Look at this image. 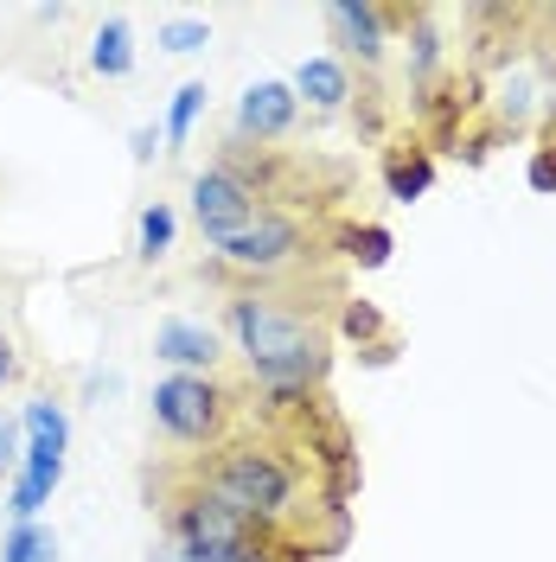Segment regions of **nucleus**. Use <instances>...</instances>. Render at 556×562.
<instances>
[{
    "mask_svg": "<svg viewBox=\"0 0 556 562\" xmlns=\"http://www.w3.org/2000/svg\"><path fill=\"white\" fill-rule=\"evenodd\" d=\"M231 339L244 351L256 390H320L333 371V333L308 307H288L281 294L263 288L231 294Z\"/></svg>",
    "mask_w": 556,
    "mask_h": 562,
    "instance_id": "f257e3e1",
    "label": "nucleus"
},
{
    "mask_svg": "<svg viewBox=\"0 0 556 562\" xmlns=\"http://www.w3.org/2000/svg\"><path fill=\"white\" fill-rule=\"evenodd\" d=\"M192 473L269 537L281 525H294V512H301V467L288 460L281 441H218Z\"/></svg>",
    "mask_w": 556,
    "mask_h": 562,
    "instance_id": "f03ea898",
    "label": "nucleus"
},
{
    "mask_svg": "<svg viewBox=\"0 0 556 562\" xmlns=\"http://www.w3.org/2000/svg\"><path fill=\"white\" fill-rule=\"evenodd\" d=\"M147 409H154V428L167 441H179V448H218L224 428H231V390L218 384V378L167 371L154 384V396H147Z\"/></svg>",
    "mask_w": 556,
    "mask_h": 562,
    "instance_id": "7ed1b4c3",
    "label": "nucleus"
},
{
    "mask_svg": "<svg viewBox=\"0 0 556 562\" xmlns=\"http://www.w3.org/2000/svg\"><path fill=\"white\" fill-rule=\"evenodd\" d=\"M218 249V269H231V276H249L256 288L263 281H281L294 276L301 262L313 256V231L301 224V217H288V211H263L249 231H237V237H224Z\"/></svg>",
    "mask_w": 556,
    "mask_h": 562,
    "instance_id": "20e7f679",
    "label": "nucleus"
},
{
    "mask_svg": "<svg viewBox=\"0 0 556 562\" xmlns=\"http://www.w3.org/2000/svg\"><path fill=\"white\" fill-rule=\"evenodd\" d=\"M263 211H269V205H263V192H256L244 173H231L224 160L192 179V224L205 231V244H224V237L249 231Z\"/></svg>",
    "mask_w": 556,
    "mask_h": 562,
    "instance_id": "39448f33",
    "label": "nucleus"
},
{
    "mask_svg": "<svg viewBox=\"0 0 556 562\" xmlns=\"http://www.w3.org/2000/svg\"><path fill=\"white\" fill-rule=\"evenodd\" d=\"M294 122H301V97L281 77H256L237 103V140H281Z\"/></svg>",
    "mask_w": 556,
    "mask_h": 562,
    "instance_id": "423d86ee",
    "label": "nucleus"
},
{
    "mask_svg": "<svg viewBox=\"0 0 556 562\" xmlns=\"http://www.w3.org/2000/svg\"><path fill=\"white\" fill-rule=\"evenodd\" d=\"M154 358L186 371V378H211L218 358H224V339L211 333L205 319H160L154 326Z\"/></svg>",
    "mask_w": 556,
    "mask_h": 562,
    "instance_id": "0eeeda50",
    "label": "nucleus"
},
{
    "mask_svg": "<svg viewBox=\"0 0 556 562\" xmlns=\"http://www.w3.org/2000/svg\"><path fill=\"white\" fill-rule=\"evenodd\" d=\"M326 26H333V45L358 58V65H378L383 45H390V13L371 7V0H326Z\"/></svg>",
    "mask_w": 556,
    "mask_h": 562,
    "instance_id": "6e6552de",
    "label": "nucleus"
},
{
    "mask_svg": "<svg viewBox=\"0 0 556 562\" xmlns=\"http://www.w3.org/2000/svg\"><path fill=\"white\" fill-rule=\"evenodd\" d=\"M429 186H435V154H429V147H410V140H403V147L383 154V192H390L397 205H416Z\"/></svg>",
    "mask_w": 556,
    "mask_h": 562,
    "instance_id": "1a4fd4ad",
    "label": "nucleus"
},
{
    "mask_svg": "<svg viewBox=\"0 0 556 562\" xmlns=\"http://www.w3.org/2000/svg\"><path fill=\"white\" fill-rule=\"evenodd\" d=\"M294 97L308 109H320V115H333V109H346L352 97V77L340 58H308V65L294 70Z\"/></svg>",
    "mask_w": 556,
    "mask_h": 562,
    "instance_id": "9d476101",
    "label": "nucleus"
},
{
    "mask_svg": "<svg viewBox=\"0 0 556 562\" xmlns=\"http://www.w3.org/2000/svg\"><path fill=\"white\" fill-rule=\"evenodd\" d=\"M90 70L97 77H129L135 70V33H129V20H103L97 38H90Z\"/></svg>",
    "mask_w": 556,
    "mask_h": 562,
    "instance_id": "9b49d317",
    "label": "nucleus"
},
{
    "mask_svg": "<svg viewBox=\"0 0 556 562\" xmlns=\"http://www.w3.org/2000/svg\"><path fill=\"white\" fill-rule=\"evenodd\" d=\"M20 435H26V441H45V448H58V454H65V448H70V416H65V403L33 396V403L20 409Z\"/></svg>",
    "mask_w": 556,
    "mask_h": 562,
    "instance_id": "f8f14e48",
    "label": "nucleus"
},
{
    "mask_svg": "<svg viewBox=\"0 0 556 562\" xmlns=\"http://www.w3.org/2000/svg\"><path fill=\"white\" fill-rule=\"evenodd\" d=\"M435 65H442V33H435V13H410V90H429Z\"/></svg>",
    "mask_w": 556,
    "mask_h": 562,
    "instance_id": "ddd939ff",
    "label": "nucleus"
},
{
    "mask_svg": "<svg viewBox=\"0 0 556 562\" xmlns=\"http://www.w3.org/2000/svg\"><path fill=\"white\" fill-rule=\"evenodd\" d=\"M0 562H58V530L52 525H7Z\"/></svg>",
    "mask_w": 556,
    "mask_h": 562,
    "instance_id": "4468645a",
    "label": "nucleus"
},
{
    "mask_svg": "<svg viewBox=\"0 0 556 562\" xmlns=\"http://www.w3.org/2000/svg\"><path fill=\"white\" fill-rule=\"evenodd\" d=\"M174 231H179V217H174V205H154L141 211V231H135V249H141V262H160L167 249H174Z\"/></svg>",
    "mask_w": 556,
    "mask_h": 562,
    "instance_id": "2eb2a0df",
    "label": "nucleus"
},
{
    "mask_svg": "<svg viewBox=\"0 0 556 562\" xmlns=\"http://www.w3.org/2000/svg\"><path fill=\"white\" fill-rule=\"evenodd\" d=\"M205 83H179L174 90V103H167V140L174 147H186L192 140V128H199V115H205Z\"/></svg>",
    "mask_w": 556,
    "mask_h": 562,
    "instance_id": "dca6fc26",
    "label": "nucleus"
},
{
    "mask_svg": "<svg viewBox=\"0 0 556 562\" xmlns=\"http://www.w3.org/2000/svg\"><path fill=\"white\" fill-rule=\"evenodd\" d=\"M390 249H397V237H390L383 224H352V231H346V256L358 262V269H383V262H390Z\"/></svg>",
    "mask_w": 556,
    "mask_h": 562,
    "instance_id": "f3484780",
    "label": "nucleus"
},
{
    "mask_svg": "<svg viewBox=\"0 0 556 562\" xmlns=\"http://www.w3.org/2000/svg\"><path fill=\"white\" fill-rule=\"evenodd\" d=\"M160 45H167V52H179V58H186V52H205L211 26H205V20H167V26H160Z\"/></svg>",
    "mask_w": 556,
    "mask_h": 562,
    "instance_id": "a211bd4d",
    "label": "nucleus"
},
{
    "mask_svg": "<svg viewBox=\"0 0 556 562\" xmlns=\"http://www.w3.org/2000/svg\"><path fill=\"white\" fill-rule=\"evenodd\" d=\"M340 333H346V339H383L378 307H365V301H346V307H340Z\"/></svg>",
    "mask_w": 556,
    "mask_h": 562,
    "instance_id": "6ab92c4d",
    "label": "nucleus"
},
{
    "mask_svg": "<svg viewBox=\"0 0 556 562\" xmlns=\"http://www.w3.org/2000/svg\"><path fill=\"white\" fill-rule=\"evenodd\" d=\"M20 454H26L20 416H0V473H20Z\"/></svg>",
    "mask_w": 556,
    "mask_h": 562,
    "instance_id": "aec40b11",
    "label": "nucleus"
},
{
    "mask_svg": "<svg viewBox=\"0 0 556 562\" xmlns=\"http://www.w3.org/2000/svg\"><path fill=\"white\" fill-rule=\"evenodd\" d=\"M531 186L537 192H556V147H537L531 154Z\"/></svg>",
    "mask_w": 556,
    "mask_h": 562,
    "instance_id": "412c9836",
    "label": "nucleus"
},
{
    "mask_svg": "<svg viewBox=\"0 0 556 562\" xmlns=\"http://www.w3.org/2000/svg\"><path fill=\"white\" fill-rule=\"evenodd\" d=\"M7 384H20V351H13V339L0 333V390Z\"/></svg>",
    "mask_w": 556,
    "mask_h": 562,
    "instance_id": "4be33fe9",
    "label": "nucleus"
},
{
    "mask_svg": "<svg viewBox=\"0 0 556 562\" xmlns=\"http://www.w3.org/2000/svg\"><path fill=\"white\" fill-rule=\"evenodd\" d=\"M129 147H135V160L147 167V160H154V128H135V135H129Z\"/></svg>",
    "mask_w": 556,
    "mask_h": 562,
    "instance_id": "5701e85b",
    "label": "nucleus"
}]
</instances>
